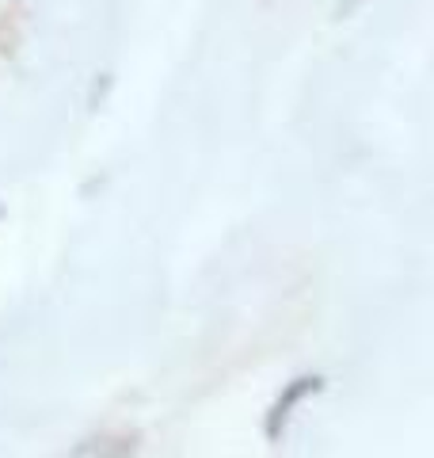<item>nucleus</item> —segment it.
Wrapping results in <instances>:
<instances>
[{
  "label": "nucleus",
  "mask_w": 434,
  "mask_h": 458,
  "mask_svg": "<svg viewBox=\"0 0 434 458\" xmlns=\"http://www.w3.org/2000/svg\"><path fill=\"white\" fill-rule=\"evenodd\" d=\"M0 218H4V207H0Z\"/></svg>",
  "instance_id": "f03ea898"
},
{
  "label": "nucleus",
  "mask_w": 434,
  "mask_h": 458,
  "mask_svg": "<svg viewBox=\"0 0 434 458\" xmlns=\"http://www.w3.org/2000/svg\"><path fill=\"white\" fill-rule=\"evenodd\" d=\"M324 390V378L321 375H301L294 382H286L282 386V394L271 401V409H267V417H263V436L267 443H279L286 436V424L294 420V409H301L309 397H316Z\"/></svg>",
  "instance_id": "f257e3e1"
}]
</instances>
